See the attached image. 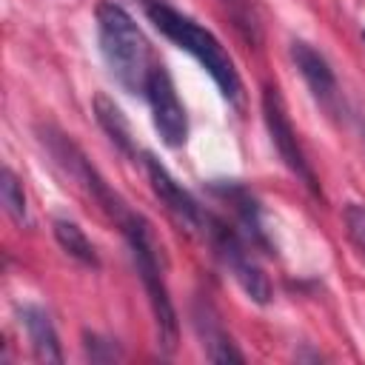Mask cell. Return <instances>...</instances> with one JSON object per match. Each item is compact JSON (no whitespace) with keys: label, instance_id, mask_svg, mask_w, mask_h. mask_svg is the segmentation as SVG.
<instances>
[{"label":"cell","instance_id":"cell-6","mask_svg":"<svg viewBox=\"0 0 365 365\" xmlns=\"http://www.w3.org/2000/svg\"><path fill=\"white\" fill-rule=\"evenodd\" d=\"M145 97H148V106H151V120H154V128L160 134V140L168 145V148H180L188 137V120H185V108L177 97V88L168 77V71L163 66L154 63L151 74H148V83H145Z\"/></svg>","mask_w":365,"mask_h":365},{"label":"cell","instance_id":"cell-1","mask_svg":"<svg viewBox=\"0 0 365 365\" xmlns=\"http://www.w3.org/2000/svg\"><path fill=\"white\" fill-rule=\"evenodd\" d=\"M145 14H148V20L157 26V31L163 37H168L177 48L188 51L208 71V77L217 83L220 94L228 103H234V106L242 103V80H240V74L234 68V60L228 57L222 43L208 29H202L200 23H194L191 17H185L182 11H177V9H171V6H165L160 0L145 3Z\"/></svg>","mask_w":365,"mask_h":365},{"label":"cell","instance_id":"cell-4","mask_svg":"<svg viewBox=\"0 0 365 365\" xmlns=\"http://www.w3.org/2000/svg\"><path fill=\"white\" fill-rule=\"evenodd\" d=\"M202 237L205 242L214 248L217 259L225 265V271L240 282V288L259 305H265L271 299V282L265 277V271L259 268V262L254 259L248 240L234 228L228 225L225 220L208 214L205 217V228H202Z\"/></svg>","mask_w":365,"mask_h":365},{"label":"cell","instance_id":"cell-12","mask_svg":"<svg viewBox=\"0 0 365 365\" xmlns=\"http://www.w3.org/2000/svg\"><path fill=\"white\" fill-rule=\"evenodd\" d=\"M94 114H97V123L100 128L108 134V140L125 151V154H134V143H131V125L128 120L123 117V111L114 106V100H108L106 94H97L94 97Z\"/></svg>","mask_w":365,"mask_h":365},{"label":"cell","instance_id":"cell-7","mask_svg":"<svg viewBox=\"0 0 365 365\" xmlns=\"http://www.w3.org/2000/svg\"><path fill=\"white\" fill-rule=\"evenodd\" d=\"M143 165H145L151 191H154V197L160 200V205L168 211V217H171L180 228H185L188 234H202L208 211L200 208V202L165 171V165H160V160H154L151 154H143Z\"/></svg>","mask_w":365,"mask_h":365},{"label":"cell","instance_id":"cell-16","mask_svg":"<svg viewBox=\"0 0 365 365\" xmlns=\"http://www.w3.org/2000/svg\"><path fill=\"white\" fill-rule=\"evenodd\" d=\"M362 37H365V34H362Z\"/></svg>","mask_w":365,"mask_h":365},{"label":"cell","instance_id":"cell-11","mask_svg":"<svg viewBox=\"0 0 365 365\" xmlns=\"http://www.w3.org/2000/svg\"><path fill=\"white\" fill-rule=\"evenodd\" d=\"M194 325H197V334H200L202 348H205V354H208L211 362H242V354L234 348L231 336L222 331L220 319L214 317V311L208 305H200L197 308Z\"/></svg>","mask_w":365,"mask_h":365},{"label":"cell","instance_id":"cell-2","mask_svg":"<svg viewBox=\"0 0 365 365\" xmlns=\"http://www.w3.org/2000/svg\"><path fill=\"white\" fill-rule=\"evenodd\" d=\"M97 40L100 54L111 77L131 94H145L148 74L154 68L148 40L143 37L134 17L117 3L97 6Z\"/></svg>","mask_w":365,"mask_h":365},{"label":"cell","instance_id":"cell-5","mask_svg":"<svg viewBox=\"0 0 365 365\" xmlns=\"http://www.w3.org/2000/svg\"><path fill=\"white\" fill-rule=\"evenodd\" d=\"M262 117H265V125H268V134H271V143H274L279 160L291 168V174H297V180L305 182V188H311L314 194H319L317 174H314L311 163L305 160V151H302V145L297 140V131H294V125L288 120L282 94L274 86H265L262 88Z\"/></svg>","mask_w":365,"mask_h":365},{"label":"cell","instance_id":"cell-3","mask_svg":"<svg viewBox=\"0 0 365 365\" xmlns=\"http://www.w3.org/2000/svg\"><path fill=\"white\" fill-rule=\"evenodd\" d=\"M117 228L123 231L128 248H131V257H134V268L143 279V288L148 294V302H151V314H154V325H157V339H160V348L163 351H174L177 348V336H180V325H177V311L171 305V297H168V288H165V279H163V268H160V248H157V240H154V231L148 225L145 217L134 214L131 208L117 220Z\"/></svg>","mask_w":365,"mask_h":365},{"label":"cell","instance_id":"cell-13","mask_svg":"<svg viewBox=\"0 0 365 365\" xmlns=\"http://www.w3.org/2000/svg\"><path fill=\"white\" fill-rule=\"evenodd\" d=\"M54 237H57L60 248H63L68 257H74L77 262L91 265V268H97V265H100V259H97V251H94L91 240L83 234V228H80L77 222L57 220V222H54Z\"/></svg>","mask_w":365,"mask_h":365},{"label":"cell","instance_id":"cell-9","mask_svg":"<svg viewBox=\"0 0 365 365\" xmlns=\"http://www.w3.org/2000/svg\"><path fill=\"white\" fill-rule=\"evenodd\" d=\"M291 57H294V63H297L302 80H305L308 88L314 91V97H317L319 103H325V106L334 103V100H336V77H334L328 60H325L317 48H311L308 43H294V46H291Z\"/></svg>","mask_w":365,"mask_h":365},{"label":"cell","instance_id":"cell-15","mask_svg":"<svg viewBox=\"0 0 365 365\" xmlns=\"http://www.w3.org/2000/svg\"><path fill=\"white\" fill-rule=\"evenodd\" d=\"M345 225H348V237L354 240V245L365 257V205H348L345 208Z\"/></svg>","mask_w":365,"mask_h":365},{"label":"cell","instance_id":"cell-8","mask_svg":"<svg viewBox=\"0 0 365 365\" xmlns=\"http://www.w3.org/2000/svg\"><path fill=\"white\" fill-rule=\"evenodd\" d=\"M211 191H214L217 197H222V200L234 208V214H237V220H240V225H242L245 237L251 240V245L268 248V237H265L262 222H259V205H257V200L251 197V191H248V188H242V185H240V182H234V180L211 182Z\"/></svg>","mask_w":365,"mask_h":365},{"label":"cell","instance_id":"cell-10","mask_svg":"<svg viewBox=\"0 0 365 365\" xmlns=\"http://www.w3.org/2000/svg\"><path fill=\"white\" fill-rule=\"evenodd\" d=\"M20 322L26 328V336L34 348V356L40 362H63V351H60V342H57V331L48 319L46 311L34 308V305H26L20 311Z\"/></svg>","mask_w":365,"mask_h":365},{"label":"cell","instance_id":"cell-14","mask_svg":"<svg viewBox=\"0 0 365 365\" xmlns=\"http://www.w3.org/2000/svg\"><path fill=\"white\" fill-rule=\"evenodd\" d=\"M0 200L9 211V217L23 225L26 222V194L11 168H3V174H0Z\"/></svg>","mask_w":365,"mask_h":365}]
</instances>
